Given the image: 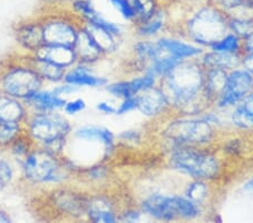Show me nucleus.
<instances>
[{"label":"nucleus","mask_w":253,"mask_h":223,"mask_svg":"<svg viewBox=\"0 0 253 223\" xmlns=\"http://www.w3.org/2000/svg\"><path fill=\"white\" fill-rule=\"evenodd\" d=\"M253 53V31L242 40V54Z\"/></svg>","instance_id":"obj_46"},{"label":"nucleus","mask_w":253,"mask_h":223,"mask_svg":"<svg viewBox=\"0 0 253 223\" xmlns=\"http://www.w3.org/2000/svg\"><path fill=\"white\" fill-rule=\"evenodd\" d=\"M84 25L89 28L93 39L96 40L98 45L101 47V50L104 51V53L106 55L113 54L117 52L118 47H120V39L115 38V36L108 33L107 31L103 30V28L87 25V24H84Z\"/></svg>","instance_id":"obj_29"},{"label":"nucleus","mask_w":253,"mask_h":223,"mask_svg":"<svg viewBox=\"0 0 253 223\" xmlns=\"http://www.w3.org/2000/svg\"><path fill=\"white\" fill-rule=\"evenodd\" d=\"M136 111L146 119L157 120L172 109L165 91L158 85L136 95Z\"/></svg>","instance_id":"obj_14"},{"label":"nucleus","mask_w":253,"mask_h":223,"mask_svg":"<svg viewBox=\"0 0 253 223\" xmlns=\"http://www.w3.org/2000/svg\"><path fill=\"white\" fill-rule=\"evenodd\" d=\"M67 98L55 94L52 89H44L36 91L24 103L30 111L35 112H56L62 111Z\"/></svg>","instance_id":"obj_21"},{"label":"nucleus","mask_w":253,"mask_h":223,"mask_svg":"<svg viewBox=\"0 0 253 223\" xmlns=\"http://www.w3.org/2000/svg\"><path fill=\"white\" fill-rule=\"evenodd\" d=\"M52 90L54 91L55 94L63 97V96H69V95L75 94V92L79 90V88L71 86V85L65 84V83H60V84H56L55 86L52 88Z\"/></svg>","instance_id":"obj_44"},{"label":"nucleus","mask_w":253,"mask_h":223,"mask_svg":"<svg viewBox=\"0 0 253 223\" xmlns=\"http://www.w3.org/2000/svg\"><path fill=\"white\" fill-rule=\"evenodd\" d=\"M36 58L47 60L58 66L63 67L65 69L71 68L78 62L75 47L62 46V45H51V44H44L39 48L34 54Z\"/></svg>","instance_id":"obj_22"},{"label":"nucleus","mask_w":253,"mask_h":223,"mask_svg":"<svg viewBox=\"0 0 253 223\" xmlns=\"http://www.w3.org/2000/svg\"><path fill=\"white\" fill-rule=\"evenodd\" d=\"M241 67L246 69L253 76V53L250 54H242V62Z\"/></svg>","instance_id":"obj_48"},{"label":"nucleus","mask_w":253,"mask_h":223,"mask_svg":"<svg viewBox=\"0 0 253 223\" xmlns=\"http://www.w3.org/2000/svg\"><path fill=\"white\" fill-rule=\"evenodd\" d=\"M253 76L242 67L228 71L226 85L222 94L215 100L213 108L228 113L244 97L252 92Z\"/></svg>","instance_id":"obj_10"},{"label":"nucleus","mask_w":253,"mask_h":223,"mask_svg":"<svg viewBox=\"0 0 253 223\" xmlns=\"http://www.w3.org/2000/svg\"><path fill=\"white\" fill-rule=\"evenodd\" d=\"M170 25L169 13L165 7H161L158 13L149 20L134 24V35L142 40H154L165 34Z\"/></svg>","instance_id":"obj_20"},{"label":"nucleus","mask_w":253,"mask_h":223,"mask_svg":"<svg viewBox=\"0 0 253 223\" xmlns=\"http://www.w3.org/2000/svg\"><path fill=\"white\" fill-rule=\"evenodd\" d=\"M77 175L83 177V179L89 184H101V182L108 180L109 176H111V169L106 165V162H99V164L80 169L77 173Z\"/></svg>","instance_id":"obj_30"},{"label":"nucleus","mask_w":253,"mask_h":223,"mask_svg":"<svg viewBox=\"0 0 253 223\" xmlns=\"http://www.w3.org/2000/svg\"><path fill=\"white\" fill-rule=\"evenodd\" d=\"M208 50L224 52V53L242 54V39L230 32L224 38L217 41L214 45H211Z\"/></svg>","instance_id":"obj_33"},{"label":"nucleus","mask_w":253,"mask_h":223,"mask_svg":"<svg viewBox=\"0 0 253 223\" xmlns=\"http://www.w3.org/2000/svg\"><path fill=\"white\" fill-rule=\"evenodd\" d=\"M180 61L182 60H178L168 54H162L161 56H159L156 61H153L145 71L151 72V74H153L159 80H160L166 75H168Z\"/></svg>","instance_id":"obj_34"},{"label":"nucleus","mask_w":253,"mask_h":223,"mask_svg":"<svg viewBox=\"0 0 253 223\" xmlns=\"http://www.w3.org/2000/svg\"><path fill=\"white\" fill-rule=\"evenodd\" d=\"M67 144L72 145V156L63 158L77 175L80 169L107 161L115 151L116 135L101 125H83L72 130Z\"/></svg>","instance_id":"obj_2"},{"label":"nucleus","mask_w":253,"mask_h":223,"mask_svg":"<svg viewBox=\"0 0 253 223\" xmlns=\"http://www.w3.org/2000/svg\"><path fill=\"white\" fill-rule=\"evenodd\" d=\"M230 33L226 11L208 1L186 10L178 26V35L208 50Z\"/></svg>","instance_id":"obj_3"},{"label":"nucleus","mask_w":253,"mask_h":223,"mask_svg":"<svg viewBox=\"0 0 253 223\" xmlns=\"http://www.w3.org/2000/svg\"><path fill=\"white\" fill-rule=\"evenodd\" d=\"M177 115L198 116L213 107L205 94V69L198 59L182 60L159 80Z\"/></svg>","instance_id":"obj_1"},{"label":"nucleus","mask_w":253,"mask_h":223,"mask_svg":"<svg viewBox=\"0 0 253 223\" xmlns=\"http://www.w3.org/2000/svg\"><path fill=\"white\" fill-rule=\"evenodd\" d=\"M137 206L145 217L156 221H178L177 194H167L160 190L151 192L142 198Z\"/></svg>","instance_id":"obj_12"},{"label":"nucleus","mask_w":253,"mask_h":223,"mask_svg":"<svg viewBox=\"0 0 253 223\" xmlns=\"http://www.w3.org/2000/svg\"><path fill=\"white\" fill-rule=\"evenodd\" d=\"M228 27L231 33H234L243 40L253 31V22L228 17Z\"/></svg>","instance_id":"obj_38"},{"label":"nucleus","mask_w":253,"mask_h":223,"mask_svg":"<svg viewBox=\"0 0 253 223\" xmlns=\"http://www.w3.org/2000/svg\"><path fill=\"white\" fill-rule=\"evenodd\" d=\"M170 1H173L180 7H186V9H189V8L201 5V3L206 2L208 0H170Z\"/></svg>","instance_id":"obj_47"},{"label":"nucleus","mask_w":253,"mask_h":223,"mask_svg":"<svg viewBox=\"0 0 253 223\" xmlns=\"http://www.w3.org/2000/svg\"><path fill=\"white\" fill-rule=\"evenodd\" d=\"M55 1H60V2H68V3H70L72 0H55Z\"/></svg>","instance_id":"obj_51"},{"label":"nucleus","mask_w":253,"mask_h":223,"mask_svg":"<svg viewBox=\"0 0 253 223\" xmlns=\"http://www.w3.org/2000/svg\"><path fill=\"white\" fill-rule=\"evenodd\" d=\"M85 108H87V103H85V100L84 98H81V97H78V98L67 99L62 112L67 116H75L78 115L79 113L84 112Z\"/></svg>","instance_id":"obj_39"},{"label":"nucleus","mask_w":253,"mask_h":223,"mask_svg":"<svg viewBox=\"0 0 253 223\" xmlns=\"http://www.w3.org/2000/svg\"><path fill=\"white\" fill-rule=\"evenodd\" d=\"M121 209L113 198L105 194H90L89 195L85 220L93 223H115L120 221Z\"/></svg>","instance_id":"obj_15"},{"label":"nucleus","mask_w":253,"mask_h":223,"mask_svg":"<svg viewBox=\"0 0 253 223\" xmlns=\"http://www.w3.org/2000/svg\"><path fill=\"white\" fill-rule=\"evenodd\" d=\"M20 180L35 187H58L76 175L63 156L35 145L19 162Z\"/></svg>","instance_id":"obj_4"},{"label":"nucleus","mask_w":253,"mask_h":223,"mask_svg":"<svg viewBox=\"0 0 253 223\" xmlns=\"http://www.w3.org/2000/svg\"><path fill=\"white\" fill-rule=\"evenodd\" d=\"M154 40L163 53L178 60L198 59L205 51L203 47L189 42L178 34H162Z\"/></svg>","instance_id":"obj_16"},{"label":"nucleus","mask_w":253,"mask_h":223,"mask_svg":"<svg viewBox=\"0 0 253 223\" xmlns=\"http://www.w3.org/2000/svg\"><path fill=\"white\" fill-rule=\"evenodd\" d=\"M145 217L143 214L140 208H126L121 210L120 213V221L122 222H138L142 220V218Z\"/></svg>","instance_id":"obj_40"},{"label":"nucleus","mask_w":253,"mask_h":223,"mask_svg":"<svg viewBox=\"0 0 253 223\" xmlns=\"http://www.w3.org/2000/svg\"><path fill=\"white\" fill-rule=\"evenodd\" d=\"M75 51L78 62L88 64V66H93L106 56L104 51L93 39L89 28L84 23L79 28L78 38H77L75 44Z\"/></svg>","instance_id":"obj_18"},{"label":"nucleus","mask_w":253,"mask_h":223,"mask_svg":"<svg viewBox=\"0 0 253 223\" xmlns=\"http://www.w3.org/2000/svg\"><path fill=\"white\" fill-rule=\"evenodd\" d=\"M252 92H253V85H252Z\"/></svg>","instance_id":"obj_52"},{"label":"nucleus","mask_w":253,"mask_h":223,"mask_svg":"<svg viewBox=\"0 0 253 223\" xmlns=\"http://www.w3.org/2000/svg\"><path fill=\"white\" fill-rule=\"evenodd\" d=\"M0 221H1V222H10L9 216H8L5 211H2L1 209H0Z\"/></svg>","instance_id":"obj_50"},{"label":"nucleus","mask_w":253,"mask_h":223,"mask_svg":"<svg viewBox=\"0 0 253 223\" xmlns=\"http://www.w3.org/2000/svg\"><path fill=\"white\" fill-rule=\"evenodd\" d=\"M13 34L17 45L25 54H34L45 44L41 17L19 20L13 26Z\"/></svg>","instance_id":"obj_13"},{"label":"nucleus","mask_w":253,"mask_h":223,"mask_svg":"<svg viewBox=\"0 0 253 223\" xmlns=\"http://www.w3.org/2000/svg\"><path fill=\"white\" fill-rule=\"evenodd\" d=\"M24 129L35 145L63 156L73 127L67 115L61 111H30L24 122Z\"/></svg>","instance_id":"obj_6"},{"label":"nucleus","mask_w":253,"mask_h":223,"mask_svg":"<svg viewBox=\"0 0 253 223\" xmlns=\"http://www.w3.org/2000/svg\"><path fill=\"white\" fill-rule=\"evenodd\" d=\"M218 132L201 116L177 115L163 127L161 139L167 151L178 147H211Z\"/></svg>","instance_id":"obj_7"},{"label":"nucleus","mask_w":253,"mask_h":223,"mask_svg":"<svg viewBox=\"0 0 253 223\" xmlns=\"http://www.w3.org/2000/svg\"><path fill=\"white\" fill-rule=\"evenodd\" d=\"M210 1L221 8L224 11H226V13H230V11L244 3L246 0H210Z\"/></svg>","instance_id":"obj_43"},{"label":"nucleus","mask_w":253,"mask_h":223,"mask_svg":"<svg viewBox=\"0 0 253 223\" xmlns=\"http://www.w3.org/2000/svg\"><path fill=\"white\" fill-rule=\"evenodd\" d=\"M167 165L188 179L215 181L224 173V160L211 147H178L167 151Z\"/></svg>","instance_id":"obj_5"},{"label":"nucleus","mask_w":253,"mask_h":223,"mask_svg":"<svg viewBox=\"0 0 253 223\" xmlns=\"http://www.w3.org/2000/svg\"><path fill=\"white\" fill-rule=\"evenodd\" d=\"M26 58L28 62L33 66V68L39 72V75L44 80V83L54 85L63 83V78L68 69L50 62L47 60L36 58V56L32 54H26Z\"/></svg>","instance_id":"obj_25"},{"label":"nucleus","mask_w":253,"mask_h":223,"mask_svg":"<svg viewBox=\"0 0 253 223\" xmlns=\"http://www.w3.org/2000/svg\"><path fill=\"white\" fill-rule=\"evenodd\" d=\"M16 178V170L11 159L1 158L0 159V190L9 188Z\"/></svg>","instance_id":"obj_36"},{"label":"nucleus","mask_w":253,"mask_h":223,"mask_svg":"<svg viewBox=\"0 0 253 223\" xmlns=\"http://www.w3.org/2000/svg\"><path fill=\"white\" fill-rule=\"evenodd\" d=\"M228 124L236 132H253V92L228 112Z\"/></svg>","instance_id":"obj_19"},{"label":"nucleus","mask_w":253,"mask_h":223,"mask_svg":"<svg viewBox=\"0 0 253 223\" xmlns=\"http://www.w3.org/2000/svg\"><path fill=\"white\" fill-rule=\"evenodd\" d=\"M92 66L77 62L69 68L63 78V83L77 88H103L109 83L108 78L96 75L91 69Z\"/></svg>","instance_id":"obj_17"},{"label":"nucleus","mask_w":253,"mask_h":223,"mask_svg":"<svg viewBox=\"0 0 253 223\" xmlns=\"http://www.w3.org/2000/svg\"><path fill=\"white\" fill-rule=\"evenodd\" d=\"M241 190L249 195H253V173L241 185Z\"/></svg>","instance_id":"obj_49"},{"label":"nucleus","mask_w":253,"mask_h":223,"mask_svg":"<svg viewBox=\"0 0 253 223\" xmlns=\"http://www.w3.org/2000/svg\"><path fill=\"white\" fill-rule=\"evenodd\" d=\"M40 17L45 44L75 47L79 28L83 25L75 14H47Z\"/></svg>","instance_id":"obj_9"},{"label":"nucleus","mask_w":253,"mask_h":223,"mask_svg":"<svg viewBox=\"0 0 253 223\" xmlns=\"http://www.w3.org/2000/svg\"><path fill=\"white\" fill-rule=\"evenodd\" d=\"M24 132V123L0 121V150H6Z\"/></svg>","instance_id":"obj_31"},{"label":"nucleus","mask_w":253,"mask_h":223,"mask_svg":"<svg viewBox=\"0 0 253 223\" xmlns=\"http://www.w3.org/2000/svg\"><path fill=\"white\" fill-rule=\"evenodd\" d=\"M1 95H2V94H1V91H0V96H1Z\"/></svg>","instance_id":"obj_53"},{"label":"nucleus","mask_w":253,"mask_h":223,"mask_svg":"<svg viewBox=\"0 0 253 223\" xmlns=\"http://www.w3.org/2000/svg\"><path fill=\"white\" fill-rule=\"evenodd\" d=\"M129 1L133 7L134 14H135L134 24L146 22L151 17H153L162 7L159 0H129Z\"/></svg>","instance_id":"obj_28"},{"label":"nucleus","mask_w":253,"mask_h":223,"mask_svg":"<svg viewBox=\"0 0 253 223\" xmlns=\"http://www.w3.org/2000/svg\"><path fill=\"white\" fill-rule=\"evenodd\" d=\"M50 204L62 216L70 219H85L90 194L67 187V184L50 188Z\"/></svg>","instance_id":"obj_11"},{"label":"nucleus","mask_w":253,"mask_h":223,"mask_svg":"<svg viewBox=\"0 0 253 223\" xmlns=\"http://www.w3.org/2000/svg\"><path fill=\"white\" fill-rule=\"evenodd\" d=\"M30 114V109L23 100L13 97L0 96V121L24 123Z\"/></svg>","instance_id":"obj_24"},{"label":"nucleus","mask_w":253,"mask_h":223,"mask_svg":"<svg viewBox=\"0 0 253 223\" xmlns=\"http://www.w3.org/2000/svg\"><path fill=\"white\" fill-rule=\"evenodd\" d=\"M34 147L35 144L33 143L30 136L24 132L5 150V151L8 152V155H9L11 159L17 160L19 164V162L24 159V157H25Z\"/></svg>","instance_id":"obj_32"},{"label":"nucleus","mask_w":253,"mask_h":223,"mask_svg":"<svg viewBox=\"0 0 253 223\" xmlns=\"http://www.w3.org/2000/svg\"><path fill=\"white\" fill-rule=\"evenodd\" d=\"M198 61L204 69H222L225 71H231L235 68L241 67L242 54L205 50L198 58Z\"/></svg>","instance_id":"obj_23"},{"label":"nucleus","mask_w":253,"mask_h":223,"mask_svg":"<svg viewBox=\"0 0 253 223\" xmlns=\"http://www.w3.org/2000/svg\"><path fill=\"white\" fill-rule=\"evenodd\" d=\"M72 13L78 17L81 22L85 23L97 13L92 0H72L70 2Z\"/></svg>","instance_id":"obj_35"},{"label":"nucleus","mask_w":253,"mask_h":223,"mask_svg":"<svg viewBox=\"0 0 253 223\" xmlns=\"http://www.w3.org/2000/svg\"><path fill=\"white\" fill-rule=\"evenodd\" d=\"M96 109L104 115H116V106L107 100H103L97 103Z\"/></svg>","instance_id":"obj_45"},{"label":"nucleus","mask_w":253,"mask_h":223,"mask_svg":"<svg viewBox=\"0 0 253 223\" xmlns=\"http://www.w3.org/2000/svg\"><path fill=\"white\" fill-rule=\"evenodd\" d=\"M182 195H185L190 201L197 203V204L205 208L208 203L211 202V196H213L211 181L201 179H189L186 182Z\"/></svg>","instance_id":"obj_27"},{"label":"nucleus","mask_w":253,"mask_h":223,"mask_svg":"<svg viewBox=\"0 0 253 223\" xmlns=\"http://www.w3.org/2000/svg\"><path fill=\"white\" fill-rule=\"evenodd\" d=\"M116 139L127 144H138L142 141V133L138 130H125L117 135Z\"/></svg>","instance_id":"obj_41"},{"label":"nucleus","mask_w":253,"mask_h":223,"mask_svg":"<svg viewBox=\"0 0 253 223\" xmlns=\"http://www.w3.org/2000/svg\"><path fill=\"white\" fill-rule=\"evenodd\" d=\"M133 111H136V96L121 99L120 104L116 106V115L118 116L126 115Z\"/></svg>","instance_id":"obj_42"},{"label":"nucleus","mask_w":253,"mask_h":223,"mask_svg":"<svg viewBox=\"0 0 253 223\" xmlns=\"http://www.w3.org/2000/svg\"><path fill=\"white\" fill-rule=\"evenodd\" d=\"M227 74L222 69H205V94L211 105L225 88Z\"/></svg>","instance_id":"obj_26"},{"label":"nucleus","mask_w":253,"mask_h":223,"mask_svg":"<svg viewBox=\"0 0 253 223\" xmlns=\"http://www.w3.org/2000/svg\"><path fill=\"white\" fill-rule=\"evenodd\" d=\"M44 84L26 54L22 59H9L0 64V91L3 95L26 101L44 88Z\"/></svg>","instance_id":"obj_8"},{"label":"nucleus","mask_w":253,"mask_h":223,"mask_svg":"<svg viewBox=\"0 0 253 223\" xmlns=\"http://www.w3.org/2000/svg\"><path fill=\"white\" fill-rule=\"evenodd\" d=\"M109 3L115 10L118 11L121 17L128 23L134 24L135 22V14L129 0H108Z\"/></svg>","instance_id":"obj_37"}]
</instances>
